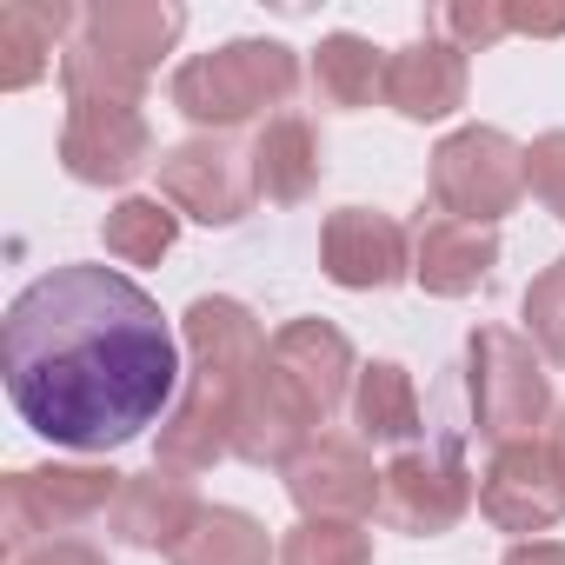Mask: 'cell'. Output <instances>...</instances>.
Masks as SVG:
<instances>
[{
    "instance_id": "6da1fadb",
    "label": "cell",
    "mask_w": 565,
    "mask_h": 565,
    "mask_svg": "<svg viewBox=\"0 0 565 565\" xmlns=\"http://www.w3.org/2000/svg\"><path fill=\"white\" fill-rule=\"evenodd\" d=\"M0 380L28 433L120 452L180 399V340L147 287L114 266H54L0 320Z\"/></svg>"
},
{
    "instance_id": "7a4b0ae2",
    "label": "cell",
    "mask_w": 565,
    "mask_h": 565,
    "mask_svg": "<svg viewBox=\"0 0 565 565\" xmlns=\"http://www.w3.org/2000/svg\"><path fill=\"white\" fill-rule=\"evenodd\" d=\"M61 87H67V127H61V167L81 186H127L153 160V127H147V81L94 54L81 34L61 54Z\"/></svg>"
},
{
    "instance_id": "3957f363",
    "label": "cell",
    "mask_w": 565,
    "mask_h": 565,
    "mask_svg": "<svg viewBox=\"0 0 565 565\" xmlns=\"http://www.w3.org/2000/svg\"><path fill=\"white\" fill-rule=\"evenodd\" d=\"M300 87V54L287 41H226L213 54H193L173 67V107L200 134H226L246 120H273Z\"/></svg>"
},
{
    "instance_id": "277c9868",
    "label": "cell",
    "mask_w": 565,
    "mask_h": 565,
    "mask_svg": "<svg viewBox=\"0 0 565 565\" xmlns=\"http://www.w3.org/2000/svg\"><path fill=\"white\" fill-rule=\"evenodd\" d=\"M466 399H472L479 439H492V446L539 439V426L552 419V380H545L539 347L512 327H472V340H466Z\"/></svg>"
},
{
    "instance_id": "5b68a950",
    "label": "cell",
    "mask_w": 565,
    "mask_h": 565,
    "mask_svg": "<svg viewBox=\"0 0 565 565\" xmlns=\"http://www.w3.org/2000/svg\"><path fill=\"white\" fill-rule=\"evenodd\" d=\"M127 472L100 466V459H81V466H21L8 486H0V545L28 552V545H47V539H74V525H94L114 512Z\"/></svg>"
},
{
    "instance_id": "8992f818",
    "label": "cell",
    "mask_w": 565,
    "mask_h": 565,
    "mask_svg": "<svg viewBox=\"0 0 565 565\" xmlns=\"http://www.w3.org/2000/svg\"><path fill=\"white\" fill-rule=\"evenodd\" d=\"M433 206L466 226H499L525 200V147L499 127H452L433 147Z\"/></svg>"
},
{
    "instance_id": "52a82bcc",
    "label": "cell",
    "mask_w": 565,
    "mask_h": 565,
    "mask_svg": "<svg viewBox=\"0 0 565 565\" xmlns=\"http://www.w3.org/2000/svg\"><path fill=\"white\" fill-rule=\"evenodd\" d=\"M479 505V486L466 472V452L459 439H439V446H406L386 479H380V519L406 539H439L452 532L466 512Z\"/></svg>"
},
{
    "instance_id": "ba28073f",
    "label": "cell",
    "mask_w": 565,
    "mask_h": 565,
    "mask_svg": "<svg viewBox=\"0 0 565 565\" xmlns=\"http://www.w3.org/2000/svg\"><path fill=\"white\" fill-rule=\"evenodd\" d=\"M160 200H167L180 220L239 226L259 193H253L246 153H233L220 134H193V140H180V147L160 153Z\"/></svg>"
},
{
    "instance_id": "9c48e42d",
    "label": "cell",
    "mask_w": 565,
    "mask_h": 565,
    "mask_svg": "<svg viewBox=\"0 0 565 565\" xmlns=\"http://www.w3.org/2000/svg\"><path fill=\"white\" fill-rule=\"evenodd\" d=\"M320 266L347 294H386L413 279V233L380 206H340L320 226Z\"/></svg>"
},
{
    "instance_id": "30bf717a",
    "label": "cell",
    "mask_w": 565,
    "mask_h": 565,
    "mask_svg": "<svg viewBox=\"0 0 565 565\" xmlns=\"http://www.w3.org/2000/svg\"><path fill=\"white\" fill-rule=\"evenodd\" d=\"M479 512L499 525V532H552L565 519V472L552 459V446L539 439H519V446H492V466L479 479Z\"/></svg>"
},
{
    "instance_id": "8fae6325",
    "label": "cell",
    "mask_w": 565,
    "mask_h": 565,
    "mask_svg": "<svg viewBox=\"0 0 565 565\" xmlns=\"http://www.w3.org/2000/svg\"><path fill=\"white\" fill-rule=\"evenodd\" d=\"M320 413L300 399V386L279 373L273 360H259V373L246 380V393H239V406H233V459H246V466H279L287 472L320 433Z\"/></svg>"
},
{
    "instance_id": "7c38bea8",
    "label": "cell",
    "mask_w": 565,
    "mask_h": 565,
    "mask_svg": "<svg viewBox=\"0 0 565 565\" xmlns=\"http://www.w3.org/2000/svg\"><path fill=\"white\" fill-rule=\"evenodd\" d=\"M380 466L366 452V439L347 433H320L294 466H287V492L300 505V519H366L380 512Z\"/></svg>"
},
{
    "instance_id": "4fadbf2b",
    "label": "cell",
    "mask_w": 565,
    "mask_h": 565,
    "mask_svg": "<svg viewBox=\"0 0 565 565\" xmlns=\"http://www.w3.org/2000/svg\"><path fill=\"white\" fill-rule=\"evenodd\" d=\"M180 347H186V380L246 393V380L259 373V360H266L273 340L259 333L253 307H239V300H226V294H200V300L180 313Z\"/></svg>"
},
{
    "instance_id": "5bb4252c",
    "label": "cell",
    "mask_w": 565,
    "mask_h": 565,
    "mask_svg": "<svg viewBox=\"0 0 565 565\" xmlns=\"http://www.w3.org/2000/svg\"><path fill=\"white\" fill-rule=\"evenodd\" d=\"M466 87H472V67H466V47H452L446 34H419V41H406L399 54H386V107L399 114V120H419V127H433V120H452L459 107H466Z\"/></svg>"
},
{
    "instance_id": "9a60e30c",
    "label": "cell",
    "mask_w": 565,
    "mask_h": 565,
    "mask_svg": "<svg viewBox=\"0 0 565 565\" xmlns=\"http://www.w3.org/2000/svg\"><path fill=\"white\" fill-rule=\"evenodd\" d=\"M499 266V233L492 226H466L452 213H419L413 220V287L433 300H466L479 294Z\"/></svg>"
},
{
    "instance_id": "2e32d148",
    "label": "cell",
    "mask_w": 565,
    "mask_h": 565,
    "mask_svg": "<svg viewBox=\"0 0 565 565\" xmlns=\"http://www.w3.org/2000/svg\"><path fill=\"white\" fill-rule=\"evenodd\" d=\"M180 34L186 8H173V0H94V8H81V41L140 81L180 47Z\"/></svg>"
},
{
    "instance_id": "e0dca14e",
    "label": "cell",
    "mask_w": 565,
    "mask_h": 565,
    "mask_svg": "<svg viewBox=\"0 0 565 565\" xmlns=\"http://www.w3.org/2000/svg\"><path fill=\"white\" fill-rule=\"evenodd\" d=\"M266 360L300 386V399L320 413V426L340 413V399H347V393H353V380H360L353 340H347L333 320H287V327L273 333Z\"/></svg>"
},
{
    "instance_id": "ac0fdd59",
    "label": "cell",
    "mask_w": 565,
    "mask_h": 565,
    "mask_svg": "<svg viewBox=\"0 0 565 565\" xmlns=\"http://www.w3.org/2000/svg\"><path fill=\"white\" fill-rule=\"evenodd\" d=\"M200 512H206L200 492H193L180 472L153 466V472H127V486H120V499H114V512H107V532H114L120 545H134V552H173V545L193 532Z\"/></svg>"
},
{
    "instance_id": "d6986e66",
    "label": "cell",
    "mask_w": 565,
    "mask_h": 565,
    "mask_svg": "<svg viewBox=\"0 0 565 565\" xmlns=\"http://www.w3.org/2000/svg\"><path fill=\"white\" fill-rule=\"evenodd\" d=\"M246 167H253V193H259L266 206H300V200H313V186L327 180V147H320L313 120L273 114V120L253 134Z\"/></svg>"
},
{
    "instance_id": "ffe728a7",
    "label": "cell",
    "mask_w": 565,
    "mask_h": 565,
    "mask_svg": "<svg viewBox=\"0 0 565 565\" xmlns=\"http://www.w3.org/2000/svg\"><path fill=\"white\" fill-rule=\"evenodd\" d=\"M233 406H239V393L206 386V380H186L180 399H173V413L160 419V446H153V459H160L167 472H180V479L220 466V459L233 452Z\"/></svg>"
},
{
    "instance_id": "44dd1931",
    "label": "cell",
    "mask_w": 565,
    "mask_h": 565,
    "mask_svg": "<svg viewBox=\"0 0 565 565\" xmlns=\"http://www.w3.org/2000/svg\"><path fill=\"white\" fill-rule=\"evenodd\" d=\"M67 34H81V14L74 8H47V0H8L0 8V87L8 94H21V87H34L47 67H54V47L67 54L74 41Z\"/></svg>"
},
{
    "instance_id": "7402d4cb",
    "label": "cell",
    "mask_w": 565,
    "mask_h": 565,
    "mask_svg": "<svg viewBox=\"0 0 565 565\" xmlns=\"http://www.w3.org/2000/svg\"><path fill=\"white\" fill-rule=\"evenodd\" d=\"M353 426L373 446H413L426 433L419 426V386H413V373L399 360L360 366V380H353Z\"/></svg>"
},
{
    "instance_id": "603a6c76",
    "label": "cell",
    "mask_w": 565,
    "mask_h": 565,
    "mask_svg": "<svg viewBox=\"0 0 565 565\" xmlns=\"http://www.w3.org/2000/svg\"><path fill=\"white\" fill-rule=\"evenodd\" d=\"M313 94L333 114H360L386 94V54L366 34H327L313 47Z\"/></svg>"
},
{
    "instance_id": "cb8c5ba5",
    "label": "cell",
    "mask_w": 565,
    "mask_h": 565,
    "mask_svg": "<svg viewBox=\"0 0 565 565\" xmlns=\"http://www.w3.org/2000/svg\"><path fill=\"white\" fill-rule=\"evenodd\" d=\"M173 565H266L273 558V539H266V525L253 519V512H239V505H206L200 519H193V532L167 552Z\"/></svg>"
},
{
    "instance_id": "d4e9b609",
    "label": "cell",
    "mask_w": 565,
    "mask_h": 565,
    "mask_svg": "<svg viewBox=\"0 0 565 565\" xmlns=\"http://www.w3.org/2000/svg\"><path fill=\"white\" fill-rule=\"evenodd\" d=\"M100 239H107V259H120V266H160L173 253V239H180V213L167 200L127 193V200L107 206Z\"/></svg>"
},
{
    "instance_id": "484cf974",
    "label": "cell",
    "mask_w": 565,
    "mask_h": 565,
    "mask_svg": "<svg viewBox=\"0 0 565 565\" xmlns=\"http://www.w3.org/2000/svg\"><path fill=\"white\" fill-rule=\"evenodd\" d=\"M279 565H373V532L360 519H300L279 539Z\"/></svg>"
},
{
    "instance_id": "4316f807",
    "label": "cell",
    "mask_w": 565,
    "mask_h": 565,
    "mask_svg": "<svg viewBox=\"0 0 565 565\" xmlns=\"http://www.w3.org/2000/svg\"><path fill=\"white\" fill-rule=\"evenodd\" d=\"M525 340L539 347V360L565 366V259H552L525 287Z\"/></svg>"
},
{
    "instance_id": "83f0119b",
    "label": "cell",
    "mask_w": 565,
    "mask_h": 565,
    "mask_svg": "<svg viewBox=\"0 0 565 565\" xmlns=\"http://www.w3.org/2000/svg\"><path fill=\"white\" fill-rule=\"evenodd\" d=\"M433 34H446L452 47L479 54V47H492V41L512 34V8H505V0H452V8L433 14Z\"/></svg>"
},
{
    "instance_id": "f1b7e54d",
    "label": "cell",
    "mask_w": 565,
    "mask_h": 565,
    "mask_svg": "<svg viewBox=\"0 0 565 565\" xmlns=\"http://www.w3.org/2000/svg\"><path fill=\"white\" fill-rule=\"evenodd\" d=\"M525 186L565 220V127H552V134H539L525 147Z\"/></svg>"
},
{
    "instance_id": "f546056e",
    "label": "cell",
    "mask_w": 565,
    "mask_h": 565,
    "mask_svg": "<svg viewBox=\"0 0 565 565\" xmlns=\"http://www.w3.org/2000/svg\"><path fill=\"white\" fill-rule=\"evenodd\" d=\"M8 565H107V552L94 545V539H47V545H28V552H14Z\"/></svg>"
},
{
    "instance_id": "4dcf8cb0",
    "label": "cell",
    "mask_w": 565,
    "mask_h": 565,
    "mask_svg": "<svg viewBox=\"0 0 565 565\" xmlns=\"http://www.w3.org/2000/svg\"><path fill=\"white\" fill-rule=\"evenodd\" d=\"M499 565H565V545L558 539H519Z\"/></svg>"
},
{
    "instance_id": "1f68e13d",
    "label": "cell",
    "mask_w": 565,
    "mask_h": 565,
    "mask_svg": "<svg viewBox=\"0 0 565 565\" xmlns=\"http://www.w3.org/2000/svg\"><path fill=\"white\" fill-rule=\"evenodd\" d=\"M512 34H539V41H552V34H565V14H532V8H512Z\"/></svg>"
},
{
    "instance_id": "d6a6232c",
    "label": "cell",
    "mask_w": 565,
    "mask_h": 565,
    "mask_svg": "<svg viewBox=\"0 0 565 565\" xmlns=\"http://www.w3.org/2000/svg\"><path fill=\"white\" fill-rule=\"evenodd\" d=\"M545 446H552V459H558V472H565V413L552 419V439H545Z\"/></svg>"
}]
</instances>
